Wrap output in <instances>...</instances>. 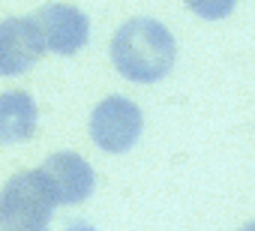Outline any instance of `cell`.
Segmentation results:
<instances>
[{
	"instance_id": "cell-3",
	"label": "cell",
	"mask_w": 255,
	"mask_h": 231,
	"mask_svg": "<svg viewBox=\"0 0 255 231\" xmlns=\"http://www.w3.org/2000/svg\"><path fill=\"white\" fill-rule=\"evenodd\" d=\"M144 129L141 108L126 96H105L90 114V135L93 144L105 153L129 150Z\"/></svg>"
},
{
	"instance_id": "cell-2",
	"label": "cell",
	"mask_w": 255,
	"mask_h": 231,
	"mask_svg": "<svg viewBox=\"0 0 255 231\" xmlns=\"http://www.w3.org/2000/svg\"><path fill=\"white\" fill-rule=\"evenodd\" d=\"M54 198L39 171H21L0 192V231H48Z\"/></svg>"
},
{
	"instance_id": "cell-9",
	"label": "cell",
	"mask_w": 255,
	"mask_h": 231,
	"mask_svg": "<svg viewBox=\"0 0 255 231\" xmlns=\"http://www.w3.org/2000/svg\"><path fill=\"white\" fill-rule=\"evenodd\" d=\"M240 231H255V222H246V225H243Z\"/></svg>"
},
{
	"instance_id": "cell-8",
	"label": "cell",
	"mask_w": 255,
	"mask_h": 231,
	"mask_svg": "<svg viewBox=\"0 0 255 231\" xmlns=\"http://www.w3.org/2000/svg\"><path fill=\"white\" fill-rule=\"evenodd\" d=\"M189 6V12H195L198 18H207V21H219L225 15H231L237 0H183Z\"/></svg>"
},
{
	"instance_id": "cell-5",
	"label": "cell",
	"mask_w": 255,
	"mask_h": 231,
	"mask_svg": "<svg viewBox=\"0 0 255 231\" xmlns=\"http://www.w3.org/2000/svg\"><path fill=\"white\" fill-rule=\"evenodd\" d=\"M54 198V204H78L93 192V168L78 153H51L36 168Z\"/></svg>"
},
{
	"instance_id": "cell-7",
	"label": "cell",
	"mask_w": 255,
	"mask_h": 231,
	"mask_svg": "<svg viewBox=\"0 0 255 231\" xmlns=\"http://www.w3.org/2000/svg\"><path fill=\"white\" fill-rule=\"evenodd\" d=\"M36 129V102L24 90L0 93V141L15 144L30 138Z\"/></svg>"
},
{
	"instance_id": "cell-4",
	"label": "cell",
	"mask_w": 255,
	"mask_h": 231,
	"mask_svg": "<svg viewBox=\"0 0 255 231\" xmlns=\"http://www.w3.org/2000/svg\"><path fill=\"white\" fill-rule=\"evenodd\" d=\"M33 24L42 36V45L54 54H63V57L81 51L87 45V36H90L87 15L69 3H45L33 15Z\"/></svg>"
},
{
	"instance_id": "cell-1",
	"label": "cell",
	"mask_w": 255,
	"mask_h": 231,
	"mask_svg": "<svg viewBox=\"0 0 255 231\" xmlns=\"http://www.w3.org/2000/svg\"><path fill=\"white\" fill-rule=\"evenodd\" d=\"M111 60L123 78L153 84L171 72L177 60V45L168 27L156 18H129L117 27L111 39Z\"/></svg>"
},
{
	"instance_id": "cell-6",
	"label": "cell",
	"mask_w": 255,
	"mask_h": 231,
	"mask_svg": "<svg viewBox=\"0 0 255 231\" xmlns=\"http://www.w3.org/2000/svg\"><path fill=\"white\" fill-rule=\"evenodd\" d=\"M45 45L33 24V15L0 21V75H24L39 63Z\"/></svg>"
}]
</instances>
